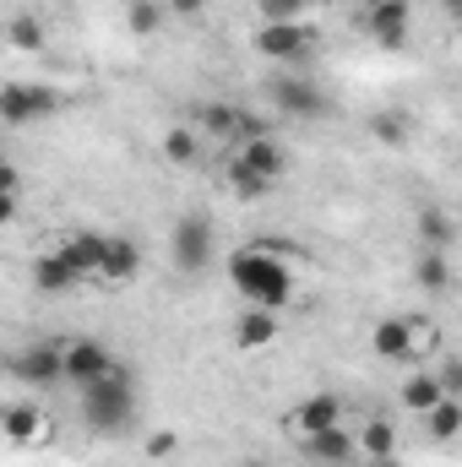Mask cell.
Returning <instances> with one entry per match:
<instances>
[{
    "mask_svg": "<svg viewBox=\"0 0 462 467\" xmlns=\"http://www.w3.org/2000/svg\"><path fill=\"white\" fill-rule=\"evenodd\" d=\"M278 316L272 310H256V305H245V316L234 321V348L239 353H261V348H272L278 343Z\"/></svg>",
    "mask_w": 462,
    "mask_h": 467,
    "instance_id": "cell-15",
    "label": "cell"
},
{
    "mask_svg": "<svg viewBox=\"0 0 462 467\" xmlns=\"http://www.w3.org/2000/svg\"><path fill=\"white\" fill-rule=\"evenodd\" d=\"M441 11L452 16V27H462V0H441Z\"/></svg>",
    "mask_w": 462,
    "mask_h": 467,
    "instance_id": "cell-35",
    "label": "cell"
},
{
    "mask_svg": "<svg viewBox=\"0 0 462 467\" xmlns=\"http://www.w3.org/2000/svg\"><path fill=\"white\" fill-rule=\"evenodd\" d=\"M436 353H441V332H436L425 316H414V364H419V358H436Z\"/></svg>",
    "mask_w": 462,
    "mask_h": 467,
    "instance_id": "cell-31",
    "label": "cell"
},
{
    "mask_svg": "<svg viewBox=\"0 0 462 467\" xmlns=\"http://www.w3.org/2000/svg\"><path fill=\"white\" fill-rule=\"evenodd\" d=\"M272 104L283 109V115H299V119H321L327 109H332V99L305 77V71H283V77H272Z\"/></svg>",
    "mask_w": 462,
    "mask_h": 467,
    "instance_id": "cell-7",
    "label": "cell"
},
{
    "mask_svg": "<svg viewBox=\"0 0 462 467\" xmlns=\"http://www.w3.org/2000/svg\"><path fill=\"white\" fill-rule=\"evenodd\" d=\"M332 424H343V397H338V391H310V397H299L294 413H289V435H294V441H310V435H321V430H332Z\"/></svg>",
    "mask_w": 462,
    "mask_h": 467,
    "instance_id": "cell-8",
    "label": "cell"
},
{
    "mask_svg": "<svg viewBox=\"0 0 462 467\" xmlns=\"http://www.w3.org/2000/svg\"><path fill=\"white\" fill-rule=\"evenodd\" d=\"M169 5V16H180V22H196L202 11H207V0H163Z\"/></svg>",
    "mask_w": 462,
    "mask_h": 467,
    "instance_id": "cell-34",
    "label": "cell"
},
{
    "mask_svg": "<svg viewBox=\"0 0 462 467\" xmlns=\"http://www.w3.org/2000/svg\"><path fill=\"white\" fill-rule=\"evenodd\" d=\"M370 136H375L381 147H408V141H414V119L403 115V109H375V115H370Z\"/></svg>",
    "mask_w": 462,
    "mask_h": 467,
    "instance_id": "cell-25",
    "label": "cell"
},
{
    "mask_svg": "<svg viewBox=\"0 0 462 467\" xmlns=\"http://www.w3.org/2000/svg\"><path fill=\"white\" fill-rule=\"evenodd\" d=\"M55 109H60V93L44 88V82H5V88H0V119H5L11 130H22V125H33V119H49Z\"/></svg>",
    "mask_w": 462,
    "mask_h": 467,
    "instance_id": "cell-5",
    "label": "cell"
},
{
    "mask_svg": "<svg viewBox=\"0 0 462 467\" xmlns=\"http://www.w3.org/2000/svg\"><path fill=\"white\" fill-rule=\"evenodd\" d=\"M397 402L408 408V413H430V408H441L446 402V386H441V375H436V364L430 369H414L408 380H403V391H397Z\"/></svg>",
    "mask_w": 462,
    "mask_h": 467,
    "instance_id": "cell-17",
    "label": "cell"
},
{
    "mask_svg": "<svg viewBox=\"0 0 462 467\" xmlns=\"http://www.w3.org/2000/svg\"><path fill=\"white\" fill-rule=\"evenodd\" d=\"M436 375H441L446 397H462V358H441V364H436Z\"/></svg>",
    "mask_w": 462,
    "mask_h": 467,
    "instance_id": "cell-33",
    "label": "cell"
},
{
    "mask_svg": "<svg viewBox=\"0 0 462 467\" xmlns=\"http://www.w3.org/2000/svg\"><path fill=\"white\" fill-rule=\"evenodd\" d=\"M196 130L213 136V141H234V147H239V136H245V109L229 104V99H213V104L196 109Z\"/></svg>",
    "mask_w": 462,
    "mask_h": 467,
    "instance_id": "cell-14",
    "label": "cell"
},
{
    "mask_svg": "<svg viewBox=\"0 0 462 467\" xmlns=\"http://www.w3.org/2000/svg\"><path fill=\"white\" fill-rule=\"evenodd\" d=\"M414 283H419L425 294H446V288H452V261H446V250H419Z\"/></svg>",
    "mask_w": 462,
    "mask_h": 467,
    "instance_id": "cell-24",
    "label": "cell"
},
{
    "mask_svg": "<svg viewBox=\"0 0 462 467\" xmlns=\"http://www.w3.org/2000/svg\"><path fill=\"white\" fill-rule=\"evenodd\" d=\"M66 261H71V272L88 283V277H104V255H110V234L104 229H71L60 234V244H55Z\"/></svg>",
    "mask_w": 462,
    "mask_h": 467,
    "instance_id": "cell-9",
    "label": "cell"
},
{
    "mask_svg": "<svg viewBox=\"0 0 462 467\" xmlns=\"http://www.w3.org/2000/svg\"><path fill=\"white\" fill-rule=\"evenodd\" d=\"M158 152H163V163H196L202 158V130L196 125H169L163 130V141H158Z\"/></svg>",
    "mask_w": 462,
    "mask_h": 467,
    "instance_id": "cell-22",
    "label": "cell"
},
{
    "mask_svg": "<svg viewBox=\"0 0 462 467\" xmlns=\"http://www.w3.org/2000/svg\"><path fill=\"white\" fill-rule=\"evenodd\" d=\"M115 364H120V358L104 348L99 337H71V343H66V380H71L77 391H82V386H93V380H104Z\"/></svg>",
    "mask_w": 462,
    "mask_h": 467,
    "instance_id": "cell-10",
    "label": "cell"
},
{
    "mask_svg": "<svg viewBox=\"0 0 462 467\" xmlns=\"http://www.w3.org/2000/svg\"><path fill=\"white\" fill-rule=\"evenodd\" d=\"M364 33H370L375 49L403 55L408 33H414V0H370L364 5Z\"/></svg>",
    "mask_w": 462,
    "mask_h": 467,
    "instance_id": "cell-4",
    "label": "cell"
},
{
    "mask_svg": "<svg viewBox=\"0 0 462 467\" xmlns=\"http://www.w3.org/2000/svg\"><path fill=\"white\" fill-rule=\"evenodd\" d=\"M163 16H169L163 0H125V22H131L136 38H152V33L163 27Z\"/></svg>",
    "mask_w": 462,
    "mask_h": 467,
    "instance_id": "cell-27",
    "label": "cell"
},
{
    "mask_svg": "<svg viewBox=\"0 0 462 467\" xmlns=\"http://www.w3.org/2000/svg\"><path fill=\"white\" fill-rule=\"evenodd\" d=\"M5 44L33 55V49H44V27H38L33 16H11V27H5Z\"/></svg>",
    "mask_w": 462,
    "mask_h": 467,
    "instance_id": "cell-30",
    "label": "cell"
},
{
    "mask_svg": "<svg viewBox=\"0 0 462 467\" xmlns=\"http://www.w3.org/2000/svg\"><path fill=\"white\" fill-rule=\"evenodd\" d=\"M245 467H267V462H245Z\"/></svg>",
    "mask_w": 462,
    "mask_h": 467,
    "instance_id": "cell-36",
    "label": "cell"
},
{
    "mask_svg": "<svg viewBox=\"0 0 462 467\" xmlns=\"http://www.w3.org/2000/svg\"><path fill=\"white\" fill-rule=\"evenodd\" d=\"M229 283L239 288L245 305L272 310V316H283V310L294 305V294H299L294 266H289V244H278V239H250V244H239L229 255Z\"/></svg>",
    "mask_w": 462,
    "mask_h": 467,
    "instance_id": "cell-1",
    "label": "cell"
},
{
    "mask_svg": "<svg viewBox=\"0 0 462 467\" xmlns=\"http://www.w3.org/2000/svg\"><path fill=\"white\" fill-rule=\"evenodd\" d=\"M419 239H425V250H446L457 239V229L441 207H419Z\"/></svg>",
    "mask_w": 462,
    "mask_h": 467,
    "instance_id": "cell-28",
    "label": "cell"
},
{
    "mask_svg": "<svg viewBox=\"0 0 462 467\" xmlns=\"http://www.w3.org/2000/svg\"><path fill=\"white\" fill-rule=\"evenodd\" d=\"M11 375L27 380V386H55L66 380V343H33L11 358Z\"/></svg>",
    "mask_w": 462,
    "mask_h": 467,
    "instance_id": "cell-11",
    "label": "cell"
},
{
    "mask_svg": "<svg viewBox=\"0 0 462 467\" xmlns=\"http://www.w3.org/2000/svg\"><path fill=\"white\" fill-rule=\"evenodd\" d=\"M169 255H174L180 272H202V266L213 261V218H207V213L174 218V229H169Z\"/></svg>",
    "mask_w": 462,
    "mask_h": 467,
    "instance_id": "cell-6",
    "label": "cell"
},
{
    "mask_svg": "<svg viewBox=\"0 0 462 467\" xmlns=\"http://www.w3.org/2000/svg\"><path fill=\"white\" fill-rule=\"evenodd\" d=\"M234 152H239L250 169H261L267 180H283V174H289V152H283L278 136H250V141H239Z\"/></svg>",
    "mask_w": 462,
    "mask_h": 467,
    "instance_id": "cell-19",
    "label": "cell"
},
{
    "mask_svg": "<svg viewBox=\"0 0 462 467\" xmlns=\"http://www.w3.org/2000/svg\"><path fill=\"white\" fill-rule=\"evenodd\" d=\"M77 397H82V424L93 435H125L136 424V375L125 364H115L104 380L82 386Z\"/></svg>",
    "mask_w": 462,
    "mask_h": 467,
    "instance_id": "cell-2",
    "label": "cell"
},
{
    "mask_svg": "<svg viewBox=\"0 0 462 467\" xmlns=\"http://www.w3.org/2000/svg\"><path fill=\"white\" fill-rule=\"evenodd\" d=\"M136 272H142V244L131 234H110V255H104V277L99 283L125 288V283H136Z\"/></svg>",
    "mask_w": 462,
    "mask_h": 467,
    "instance_id": "cell-16",
    "label": "cell"
},
{
    "mask_svg": "<svg viewBox=\"0 0 462 467\" xmlns=\"http://www.w3.org/2000/svg\"><path fill=\"white\" fill-rule=\"evenodd\" d=\"M261 22H310V0H256Z\"/></svg>",
    "mask_w": 462,
    "mask_h": 467,
    "instance_id": "cell-29",
    "label": "cell"
},
{
    "mask_svg": "<svg viewBox=\"0 0 462 467\" xmlns=\"http://www.w3.org/2000/svg\"><path fill=\"white\" fill-rule=\"evenodd\" d=\"M359 457L375 467H386L397 457V430H392V419H370L364 430H359Z\"/></svg>",
    "mask_w": 462,
    "mask_h": 467,
    "instance_id": "cell-21",
    "label": "cell"
},
{
    "mask_svg": "<svg viewBox=\"0 0 462 467\" xmlns=\"http://www.w3.org/2000/svg\"><path fill=\"white\" fill-rule=\"evenodd\" d=\"M370 353L386 364H414V316H386L370 332Z\"/></svg>",
    "mask_w": 462,
    "mask_h": 467,
    "instance_id": "cell-12",
    "label": "cell"
},
{
    "mask_svg": "<svg viewBox=\"0 0 462 467\" xmlns=\"http://www.w3.org/2000/svg\"><path fill=\"white\" fill-rule=\"evenodd\" d=\"M142 451H147V457H152V462H169V457H174V451H180V435H174V430H152V435H147V446H142Z\"/></svg>",
    "mask_w": 462,
    "mask_h": 467,
    "instance_id": "cell-32",
    "label": "cell"
},
{
    "mask_svg": "<svg viewBox=\"0 0 462 467\" xmlns=\"http://www.w3.org/2000/svg\"><path fill=\"white\" fill-rule=\"evenodd\" d=\"M49 435V413L38 408V402H11L5 408V441L11 446H33V441H44Z\"/></svg>",
    "mask_w": 462,
    "mask_h": 467,
    "instance_id": "cell-18",
    "label": "cell"
},
{
    "mask_svg": "<svg viewBox=\"0 0 462 467\" xmlns=\"http://www.w3.org/2000/svg\"><path fill=\"white\" fill-rule=\"evenodd\" d=\"M305 446V457L321 467H348L359 462V435L348 430V424H332V430H321V435H310V441H299Z\"/></svg>",
    "mask_w": 462,
    "mask_h": 467,
    "instance_id": "cell-13",
    "label": "cell"
},
{
    "mask_svg": "<svg viewBox=\"0 0 462 467\" xmlns=\"http://www.w3.org/2000/svg\"><path fill=\"white\" fill-rule=\"evenodd\" d=\"M224 180H229V191L239 202H261V196H272L278 191V180H267L261 169H250L239 152H229V163H224Z\"/></svg>",
    "mask_w": 462,
    "mask_h": 467,
    "instance_id": "cell-20",
    "label": "cell"
},
{
    "mask_svg": "<svg viewBox=\"0 0 462 467\" xmlns=\"http://www.w3.org/2000/svg\"><path fill=\"white\" fill-rule=\"evenodd\" d=\"M33 283H38L44 294H66V288H77L82 277L71 272V261H66L60 250H49V255H38V261H33Z\"/></svg>",
    "mask_w": 462,
    "mask_h": 467,
    "instance_id": "cell-23",
    "label": "cell"
},
{
    "mask_svg": "<svg viewBox=\"0 0 462 467\" xmlns=\"http://www.w3.org/2000/svg\"><path fill=\"white\" fill-rule=\"evenodd\" d=\"M316 44H321L316 22H256V33H250V49H256L261 60L289 66V71H299V66L316 55Z\"/></svg>",
    "mask_w": 462,
    "mask_h": 467,
    "instance_id": "cell-3",
    "label": "cell"
},
{
    "mask_svg": "<svg viewBox=\"0 0 462 467\" xmlns=\"http://www.w3.org/2000/svg\"><path fill=\"white\" fill-rule=\"evenodd\" d=\"M425 435H430L436 446L457 441V435H462V397H446L441 408H430V413H425Z\"/></svg>",
    "mask_w": 462,
    "mask_h": 467,
    "instance_id": "cell-26",
    "label": "cell"
}]
</instances>
